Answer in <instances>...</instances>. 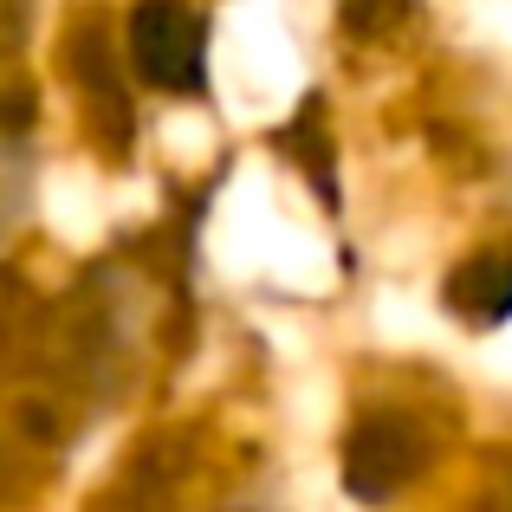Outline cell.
Instances as JSON below:
<instances>
[{
  "label": "cell",
  "mask_w": 512,
  "mask_h": 512,
  "mask_svg": "<svg viewBox=\"0 0 512 512\" xmlns=\"http://www.w3.org/2000/svg\"><path fill=\"white\" fill-rule=\"evenodd\" d=\"M415 467H422V441L409 435V422L370 415V422L350 428V441H344V487L357 493V500H389Z\"/></svg>",
  "instance_id": "7a4b0ae2"
},
{
  "label": "cell",
  "mask_w": 512,
  "mask_h": 512,
  "mask_svg": "<svg viewBox=\"0 0 512 512\" xmlns=\"http://www.w3.org/2000/svg\"><path fill=\"white\" fill-rule=\"evenodd\" d=\"M409 13V0H344V26L350 33H389Z\"/></svg>",
  "instance_id": "277c9868"
},
{
  "label": "cell",
  "mask_w": 512,
  "mask_h": 512,
  "mask_svg": "<svg viewBox=\"0 0 512 512\" xmlns=\"http://www.w3.org/2000/svg\"><path fill=\"white\" fill-rule=\"evenodd\" d=\"M201 52H208V33L182 0H143L130 13V59L150 85L201 91Z\"/></svg>",
  "instance_id": "6da1fadb"
},
{
  "label": "cell",
  "mask_w": 512,
  "mask_h": 512,
  "mask_svg": "<svg viewBox=\"0 0 512 512\" xmlns=\"http://www.w3.org/2000/svg\"><path fill=\"white\" fill-rule=\"evenodd\" d=\"M448 305L474 325H500L512 318V253H480L448 279Z\"/></svg>",
  "instance_id": "3957f363"
}]
</instances>
